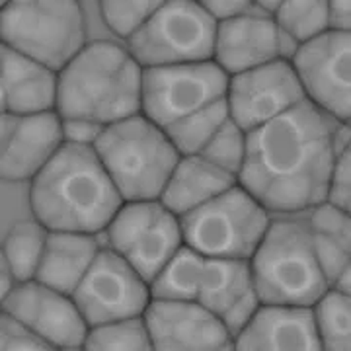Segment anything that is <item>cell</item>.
Returning <instances> with one entry per match:
<instances>
[{"label":"cell","mask_w":351,"mask_h":351,"mask_svg":"<svg viewBox=\"0 0 351 351\" xmlns=\"http://www.w3.org/2000/svg\"><path fill=\"white\" fill-rule=\"evenodd\" d=\"M334 121L306 98L250 131L240 186L269 213H301L328 201L338 158Z\"/></svg>","instance_id":"obj_1"},{"label":"cell","mask_w":351,"mask_h":351,"mask_svg":"<svg viewBox=\"0 0 351 351\" xmlns=\"http://www.w3.org/2000/svg\"><path fill=\"white\" fill-rule=\"evenodd\" d=\"M125 201L94 147L66 143L29 182V207L49 230L104 234Z\"/></svg>","instance_id":"obj_2"},{"label":"cell","mask_w":351,"mask_h":351,"mask_svg":"<svg viewBox=\"0 0 351 351\" xmlns=\"http://www.w3.org/2000/svg\"><path fill=\"white\" fill-rule=\"evenodd\" d=\"M143 76L145 66L127 45L90 41L59 73L57 112L101 125L143 113Z\"/></svg>","instance_id":"obj_3"},{"label":"cell","mask_w":351,"mask_h":351,"mask_svg":"<svg viewBox=\"0 0 351 351\" xmlns=\"http://www.w3.org/2000/svg\"><path fill=\"white\" fill-rule=\"evenodd\" d=\"M152 297L193 301L217 314L237 338L260 308L250 260L213 258L184 246L152 281Z\"/></svg>","instance_id":"obj_4"},{"label":"cell","mask_w":351,"mask_h":351,"mask_svg":"<svg viewBox=\"0 0 351 351\" xmlns=\"http://www.w3.org/2000/svg\"><path fill=\"white\" fill-rule=\"evenodd\" d=\"M94 149L123 201L160 199L182 158L164 127L145 113L106 127Z\"/></svg>","instance_id":"obj_5"},{"label":"cell","mask_w":351,"mask_h":351,"mask_svg":"<svg viewBox=\"0 0 351 351\" xmlns=\"http://www.w3.org/2000/svg\"><path fill=\"white\" fill-rule=\"evenodd\" d=\"M250 265L262 304L314 306L332 287L306 223L293 219L271 221Z\"/></svg>","instance_id":"obj_6"},{"label":"cell","mask_w":351,"mask_h":351,"mask_svg":"<svg viewBox=\"0 0 351 351\" xmlns=\"http://www.w3.org/2000/svg\"><path fill=\"white\" fill-rule=\"evenodd\" d=\"M0 39L61 73L88 43L80 0H12L0 10Z\"/></svg>","instance_id":"obj_7"},{"label":"cell","mask_w":351,"mask_h":351,"mask_svg":"<svg viewBox=\"0 0 351 351\" xmlns=\"http://www.w3.org/2000/svg\"><path fill=\"white\" fill-rule=\"evenodd\" d=\"M180 221L188 248L228 260H252L271 225L269 211L240 184Z\"/></svg>","instance_id":"obj_8"},{"label":"cell","mask_w":351,"mask_h":351,"mask_svg":"<svg viewBox=\"0 0 351 351\" xmlns=\"http://www.w3.org/2000/svg\"><path fill=\"white\" fill-rule=\"evenodd\" d=\"M219 20L195 0H170L125 45L145 69L211 61Z\"/></svg>","instance_id":"obj_9"},{"label":"cell","mask_w":351,"mask_h":351,"mask_svg":"<svg viewBox=\"0 0 351 351\" xmlns=\"http://www.w3.org/2000/svg\"><path fill=\"white\" fill-rule=\"evenodd\" d=\"M104 237L151 285L186 246L180 217L160 199L125 201Z\"/></svg>","instance_id":"obj_10"},{"label":"cell","mask_w":351,"mask_h":351,"mask_svg":"<svg viewBox=\"0 0 351 351\" xmlns=\"http://www.w3.org/2000/svg\"><path fill=\"white\" fill-rule=\"evenodd\" d=\"M228 80L230 76L213 59L145 69L143 113L166 129L189 113L223 100Z\"/></svg>","instance_id":"obj_11"},{"label":"cell","mask_w":351,"mask_h":351,"mask_svg":"<svg viewBox=\"0 0 351 351\" xmlns=\"http://www.w3.org/2000/svg\"><path fill=\"white\" fill-rule=\"evenodd\" d=\"M73 299L88 326L143 316L152 301L151 283L108 244L76 287Z\"/></svg>","instance_id":"obj_12"},{"label":"cell","mask_w":351,"mask_h":351,"mask_svg":"<svg viewBox=\"0 0 351 351\" xmlns=\"http://www.w3.org/2000/svg\"><path fill=\"white\" fill-rule=\"evenodd\" d=\"M293 64L306 98L332 119L351 121V32L328 29L297 45Z\"/></svg>","instance_id":"obj_13"},{"label":"cell","mask_w":351,"mask_h":351,"mask_svg":"<svg viewBox=\"0 0 351 351\" xmlns=\"http://www.w3.org/2000/svg\"><path fill=\"white\" fill-rule=\"evenodd\" d=\"M306 100L293 61L279 57L271 63L230 76L226 101L230 117L246 133L269 123Z\"/></svg>","instance_id":"obj_14"},{"label":"cell","mask_w":351,"mask_h":351,"mask_svg":"<svg viewBox=\"0 0 351 351\" xmlns=\"http://www.w3.org/2000/svg\"><path fill=\"white\" fill-rule=\"evenodd\" d=\"M2 311L22 320L53 350H84L90 326L73 295L34 279L18 283L2 299Z\"/></svg>","instance_id":"obj_15"},{"label":"cell","mask_w":351,"mask_h":351,"mask_svg":"<svg viewBox=\"0 0 351 351\" xmlns=\"http://www.w3.org/2000/svg\"><path fill=\"white\" fill-rule=\"evenodd\" d=\"M145 320L158 351L234 350V336L211 311L193 301L152 297Z\"/></svg>","instance_id":"obj_16"},{"label":"cell","mask_w":351,"mask_h":351,"mask_svg":"<svg viewBox=\"0 0 351 351\" xmlns=\"http://www.w3.org/2000/svg\"><path fill=\"white\" fill-rule=\"evenodd\" d=\"M64 145L59 112L2 113L0 176L4 182H32Z\"/></svg>","instance_id":"obj_17"},{"label":"cell","mask_w":351,"mask_h":351,"mask_svg":"<svg viewBox=\"0 0 351 351\" xmlns=\"http://www.w3.org/2000/svg\"><path fill=\"white\" fill-rule=\"evenodd\" d=\"M283 38H287L274 14L248 10L219 20L213 61L226 75H239L283 57Z\"/></svg>","instance_id":"obj_18"},{"label":"cell","mask_w":351,"mask_h":351,"mask_svg":"<svg viewBox=\"0 0 351 351\" xmlns=\"http://www.w3.org/2000/svg\"><path fill=\"white\" fill-rule=\"evenodd\" d=\"M234 350L320 351L322 341L313 306L260 304L250 322L234 338Z\"/></svg>","instance_id":"obj_19"},{"label":"cell","mask_w":351,"mask_h":351,"mask_svg":"<svg viewBox=\"0 0 351 351\" xmlns=\"http://www.w3.org/2000/svg\"><path fill=\"white\" fill-rule=\"evenodd\" d=\"M59 73L6 45L0 47L2 113L57 112Z\"/></svg>","instance_id":"obj_20"},{"label":"cell","mask_w":351,"mask_h":351,"mask_svg":"<svg viewBox=\"0 0 351 351\" xmlns=\"http://www.w3.org/2000/svg\"><path fill=\"white\" fill-rule=\"evenodd\" d=\"M101 248L100 234L49 230L36 279L61 293L75 295Z\"/></svg>","instance_id":"obj_21"},{"label":"cell","mask_w":351,"mask_h":351,"mask_svg":"<svg viewBox=\"0 0 351 351\" xmlns=\"http://www.w3.org/2000/svg\"><path fill=\"white\" fill-rule=\"evenodd\" d=\"M239 184V178L221 170L201 154L182 156L168 178L160 201L178 217L195 211Z\"/></svg>","instance_id":"obj_22"},{"label":"cell","mask_w":351,"mask_h":351,"mask_svg":"<svg viewBox=\"0 0 351 351\" xmlns=\"http://www.w3.org/2000/svg\"><path fill=\"white\" fill-rule=\"evenodd\" d=\"M306 228L320 265L334 287L351 265V213L332 201H324L311 209Z\"/></svg>","instance_id":"obj_23"},{"label":"cell","mask_w":351,"mask_h":351,"mask_svg":"<svg viewBox=\"0 0 351 351\" xmlns=\"http://www.w3.org/2000/svg\"><path fill=\"white\" fill-rule=\"evenodd\" d=\"M49 228L38 219L14 225L2 242V262L8 265L18 283L34 281L45 252Z\"/></svg>","instance_id":"obj_24"},{"label":"cell","mask_w":351,"mask_h":351,"mask_svg":"<svg viewBox=\"0 0 351 351\" xmlns=\"http://www.w3.org/2000/svg\"><path fill=\"white\" fill-rule=\"evenodd\" d=\"M230 119V108L226 96L211 106L189 113L184 119L168 125L164 131L182 156H195L207 149V145Z\"/></svg>","instance_id":"obj_25"},{"label":"cell","mask_w":351,"mask_h":351,"mask_svg":"<svg viewBox=\"0 0 351 351\" xmlns=\"http://www.w3.org/2000/svg\"><path fill=\"white\" fill-rule=\"evenodd\" d=\"M281 32L297 45L332 29L330 0H281L274 12Z\"/></svg>","instance_id":"obj_26"},{"label":"cell","mask_w":351,"mask_h":351,"mask_svg":"<svg viewBox=\"0 0 351 351\" xmlns=\"http://www.w3.org/2000/svg\"><path fill=\"white\" fill-rule=\"evenodd\" d=\"M322 350L351 351V295L330 287L313 306Z\"/></svg>","instance_id":"obj_27"},{"label":"cell","mask_w":351,"mask_h":351,"mask_svg":"<svg viewBox=\"0 0 351 351\" xmlns=\"http://www.w3.org/2000/svg\"><path fill=\"white\" fill-rule=\"evenodd\" d=\"M84 350L90 351H149L152 339L145 314L129 316L98 326H90Z\"/></svg>","instance_id":"obj_28"},{"label":"cell","mask_w":351,"mask_h":351,"mask_svg":"<svg viewBox=\"0 0 351 351\" xmlns=\"http://www.w3.org/2000/svg\"><path fill=\"white\" fill-rule=\"evenodd\" d=\"M168 2L170 0H100V10L106 25L117 38L127 41Z\"/></svg>","instance_id":"obj_29"},{"label":"cell","mask_w":351,"mask_h":351,"mask_svg":"<svg viewBox=\"0 0 351 351\" xmlns=\"http://www.w3.org/2000/svg\"><path fill=\"white\" fill-rule=\"evenodd\" d=\"M246 151H248V133L230 117L215 135L213 141L207 145V149L201 152V156L219 166L221 170L239 178L246 160Z\"/></svg>","instance_id":"obj_30"},{"label":"cell","mask_w":351,"mask_h":351,"mask_svg":"<svg viewBox=\"0 0 351 351\" xmlns=\"http://www.w3.org/2000/svg\"><path fill=\"white\" fill-rule=\"evenodd\" d=\"M0 350L2 351H53L49 343L29 326H25L22 320L14 318L12 314H0Z\"/></svg>","instance_id":"obj_31"},{"label":"cell","mask_w":351,"mask_h":351,"mask_svg":"<svg viewBox=\"0 0 351 351\" xmlns=\"http://www.w3.org/2000/svg\"><path fill=\"white\" fill-rule=\"evenodd\" d=\"M328 201L336 203L351 213V137L338 152Z\"/></svg>","instance_id":"obj_32"},{"label":"cell","mask_w":351,"mask_h":351,"mask_svg":"<svg viewBox=\"0 0 351 351\" xmlns=\"http://www.w3.org/2000/svg\"><path fill=\"white\" fill-rule=\"evenodd\" d=\"M106 127L108 125H101V123L92 121V119H80V117L63 119L64 141L82 145V147H96V143L100 141Z\"/></svg>","instance_id":"obj_33"},{"label":"cell","mask_w":351,"mask_h":351,"mask_svg":"<svg viewBox=\"0 0 351 351\" xmlns=\"http://www.w3.org/2000/svg\"><path fill=\"white\" fill-rule=\"evenodd\" d=\"M199 2L201 6L211 12L217 20H223L228 16H234V14L248 12L254 10V0H195ZM260 10V8H258Z\"/></svg>","instance_id":"obj_34"},{"label":"cell","mask_w":351,"mask_h":351,"mask_svg":"<svg viewBox=\"0 0 351 351\" xmlns=\"http://www.w3.org/2000/svg\"><path fill=\"white\" fill-rule=\"evenodd\" d=\"M332 29L351 32V0H330Z\"/></svg>","instance_id":"obj_35"},{"label":"cell","mask_w":351,"mask_h":351,"mask_svg":"<svg viewBox=\"0 0 351 351\" xmlns=\"http://www.w3.org/2000/svg\"><path fill=\"white\" fill-rule=\"evenodd\" d=\"M334 287L341 289V291H346V293H350L351 295V265H348V269L339 276V279L336 281Z\"/></svg>","instance_id":"obj_36"},{"label":"cell","mask_w":351,"mask_h":351,"mask_svg":"<svg viewBox=\"0 0 351 351\" xmlns=\"http://www.w3.org/2000/svg\"><path fill=\"white\" fill-rule=\"evenodd\" d=\"M279 2H281V0H254V6L263 10V12L274 14L277 6H279Z\"/></svg>","instance_id":"obj_37"},{"label":"cell","mask_w":351,"mask_h":351,"mask_svg":"<svg viewBox=\"0 0 351 351\" xmlns=\"http://www.w3.org/2000/svg\"><path fill=\"white\" fill-rule=\"evenodd\" d=\"M8 2H12V0H0V6H4V4H8Z\"/></svg>","instance_id":"obj_38"},{"label":"cell","mask_w":351,"mask_h":351,"mask_svg":"<svg viewBox=\"0 0 351 351\" xmlns=\"http://www.w3.org/2000/svg\"><path fill=\"white\" fill-rule=\"evenodd\" d=\"M348 125H350V127H351V121H350V123H348Z\"/></svg>","instance_id":"obj_39"}]
</instances>
